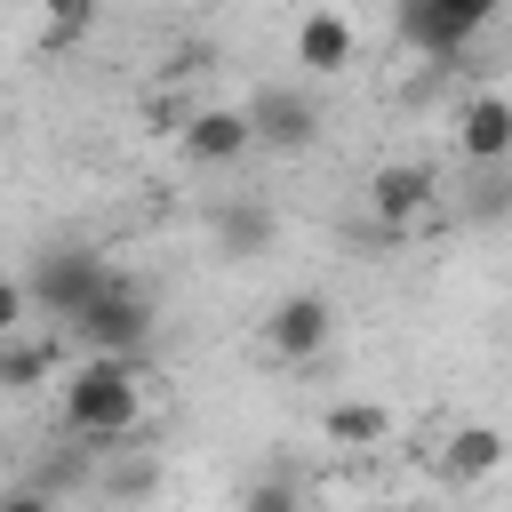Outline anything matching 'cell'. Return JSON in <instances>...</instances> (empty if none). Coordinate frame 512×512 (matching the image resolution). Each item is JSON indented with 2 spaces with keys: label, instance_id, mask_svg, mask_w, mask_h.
Instances as JSON below:
<instances>
[{
  "label": "cell",
  "instance_id": "obj_1",
  "mask_svg": "<svg viewBox=\"0 0 512 512\" xmlns=\"http://www.w3.org/2000/svg\"><path fill=\"white\" fill-rule=\"evenodd\" d=\"M56 416L72 440H128L144 424V360L136 352H88L56 384Z\"/></svg>",
  "mask_w": 512,
  "mask_h": 512
},
{
  "label": "cell",
  "instance_id": "obj_2",
  "mask_svg": "<svg viewBox=\"0 0 512 512\" xmlns=\"http://www.w3.org/2000/svg\"><path fill=\"white\" fill-rule=\"evenodd\" d=\"M64 328H72L88 352H136V360H144V344H152V288L128 280V272H112Z\"/></svg>",
  "mask_w": 512,
  "mask_h": 512
},
{
  "label": "cell",
  "instance_id": "obj_3",
  "mask_svg": "<svg viewBox=\"0 0 512 512\" xmlns=\"http://www.w3.org/2000/svg\"><path fill=\"white\" fill-rule=\"evenodd\" d=\"M496 8L504 0H400V40L416 48V56H464L488 24H496Z\"/></svg>",
  "mask_w": 512,
  "mask_h": 512
},
{
  "label": "cell",
  "instance_id": "obj_4",
  "mask_svg": "<svg viewBox=\"0 0 512 512\" xmlns=\"http://www.w3.org/2000/svg\"><path fill=\"white\" fill-rule=\"evenodd\" d=\"M256 336H264V352H272V360L304 368V360H320V352L336 344V304H328L320 288H288V296L256 320Z\"/></svg>",
  "mask_w": 512,
  "mask_h": 512
},
{
  "label": "cell",
  "instance_id": "obj_5",
  "mask_svg": "<svg viewBox=\"0 0 512 512\" xmlns=\"http://www.w3.org/2000/svg\"><path fill=\"white\" fill-rule=\"evenodd\" d=\"M104 280H112V264H104L96 248L64 240V248H40V264H32V280H24V296H32L48 320H72V312H80Z\"/></svg>",
  "mask_w": 512,
  "mask_h": 512
},
{
  "label": "cell",
  "instance_id": "obj_6",
  "mask_svg": "<svg viewBox=\"0 0 512 512\" xmlns=\"http://www.w3.org/2000/svg\"><path fill=\"white\" fill-rule=\"evenodd\" d=\"M240 112H248V128H256V144H264V152H304V144L320 136V96H312V88H296V80L256 88Z\"/></svg>",
  "mask_w": 512,
  "mask_h": 512
},
{
  "label": "cell",
  "instance_id": "obj_7",
  "mask_svg": "<svg viewBox=\"0 0 512 512\" xmlns=\"http://www.w3.org/2000/svg\"><path fill=\"white\" fill-rule=\"evenodd\" d=\"M176 144H184V160H192V168H240V160L256 152V128H248V112H240V104H184Z\"/></svg>",
  "mask_w": 512,
  "mask_h": 512
},
{
  "label": "cell",
  "instance_id": "obj_8",
  "mask_svg": "<svg viewBox=\"0 0 512 512\" xmlns=\"http://www.w3.org/2000/svg\"><path fill=\"white\" fill-rule=\"evenodd\" d=\"M432 200H440V168H432V160H384V168L368 176V208H376L384 232L416 224Z\"/></svg>",
  "mask_w": 512,
  "mask_h": 512
},
{
  "label": "cell",
  "instance_id": "obj_9",
  "mask_svg": "<svg viewBox=\"0 0 512 512\" xmlns=\"http://www.w3.org/2000/svg\"><path fill=\"white\" fill-rule=\"evenodd\" d=\"M448 128H456V152H464L472 168H504V160H512V96H504V88L464 96Z\"/></svg>",
  "mask_w": 512,
  "mask_h": 512
},
{
  "label": "cell",
  "instance_id": "obj_10",
  "mask_svg": "<svg viewBox=\"0 0 512 512\" xmlns=\"http://www.w3.org/2000/svg\"><path fill=\"white\" fill-rule=\"evenodd\" d=\"M352 56H360V32H352L344 8H304V16H296V64H304L312 80L344 72Z\"/></svg>",
  "mask_w": 512,
  "mask_h": 512
},
{
  "label": "cell",
  "instance_id": "obj_11",
  "mask_svg": "<svg viewBox=\"0 0 512 512\" xmlns=\"http://www.w3.org/2000/svg\"><path fill=\"white\" fill-rule=\"evenodd\" d=\"M504 456H512V440H504L496 424H456V432L440 440V480L472 488V480H488V472H496Z\"/></svg>",
  "mask_w": 512,
  "mask_h": 512
},
{
  "label": "cell",
  "instance_id": "obj_12",
  "mask_svg": "<svg viewBox=\"0 0 512 512\" xmlns=\"http://www.w3.org/2000/svg\"><path fill=\"white\" fill-rule=\"evenodd\" d=\"M320 440L328 448H384L392 440V408L384 400H328L320 408Z\"/></svg>",
  "mask_w": 512,
  "mask_h": 512
},
{
  "label": "cell",
  "instance_id": "obj_13",
  "mask_svg": "<svg viewBox=\"0 0 512 512\" xmlns=\"http://www.w3.org/2000/svg\"><path fill=\"white\" fill-rule=\"evenodd\" d=\"M56 376V344L48 336H0V392H32Z\"/></svg>",
  "mask_w": 512,
  "mask_h": 512
},
{
  "label": "cell",
  "instance_id": "obj_14",
  "mask_svg": "<svg viewBox=\"0 0 512 512\" xmlns=\"http://www.w3.org/2000/svg\"><path fill=\"white\" fill-rule=\"evenodd\" d=\"M264 240H272V216H264L256 200H224V208H216V248H224V256H256Z\"/></svg>",
  "mask_w": 512,
  "mask_h": 512
},
{
  "label": "cell",
  "instance_id": "obj_15",
  "mask_svg": "<svg viewBox=\"0 0 512 512\" xmlns=\"http://www.w3.org/2000/svg\"><path fill=\"white\" fill-rule=\"evenodd\" d=\"M96 32V0H40V48H80Z\"/></svg>",
  "mask_w": 512,
  "mask_h": 512
},
{
  "label": "cell",
  "instance_id": "obj_16",
  "mask_svg": "<svg viewBox=\"0 0 512 512\" xmlns=\"http://www.w3.org/2000/svg\"><path fill=\"white\" fill-rule=\"evenodd\" d=\"M248 504L256 512H280V504H296V480H248Z\"/></svg>",
  "mask_w": 512,
  "mask_h": 512
},
{
  "label": "cell",
  "instance_id": "obj_17",
  "mask_svg": "<svg viewBox=\"0 0 512 512\" xmlns=\"http://www.w3.org/2000/svg\"><path fill=\"white\" fill-rule=\"evenodd\" d=\"M24 304H32V296H24V280H0V336H16V328H24Z\"/></svg>",
  "mask_w": 512,
  "mask_h": 512
}]
</instances>
